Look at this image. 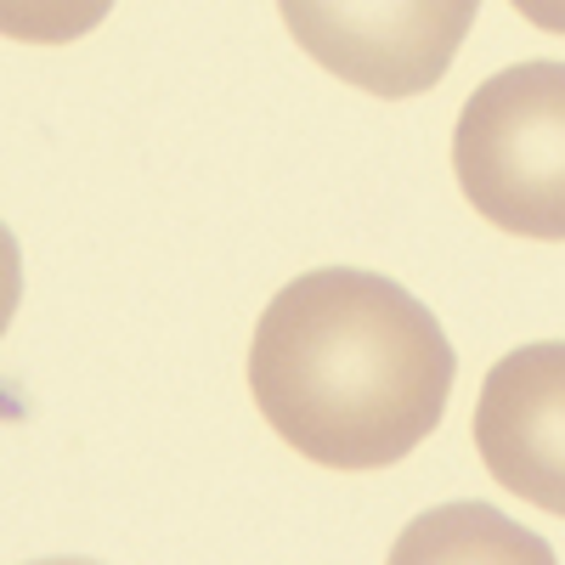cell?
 <instances>
[{"label":"cell","mask_w":565,"mask_h":565,"mask_svg":"<svg viewBox=\"0 0 565 565\" xmlns=\"http://www.w3.org/2000/svg\"><path fill=\"white\" fill-rule=\"evenodd\" d=\"M509 7L543 34H565V0H509Z\"/></svg>","instance_id":"cell-6"},{"label":"cell","mask_w":565,"mask_h":565,"mask_svg":"<svg viewBox=\"0 0 565 565\" xmlns=\"http://www.w3.org/2000/svg\"><path fill=\"white\" fill-rule=\"evenodd\" d=\"M458 356L430 306L356 266L295 277L249 340V396L300 458L385 469L447 413Z\"/></svg>","instance_id":"cell-1"},{"label":"cell","mask_w":565,"mask_h":565,"mask_svg":"<svg viewBox=\"0 0 565 565\" xmlns=\"http://www.w3.org/2000/svg\"><path fill=\"white\" fill-rule=\"evenodd\" d=\"M476 447L503 492L565 521V340L492 362L476 402Z\"/></svg>","instance_id":"cell-4"},{"label":"cell","mask_w":565,"mask_h":565,"mask_svg":"<svg viewBox=\"0 0 565 565\" xmlns=\"http://www.w3.org/2000/svg\"><path fill=\"white\" fill-rule=\"evenodd\" d=\"M452 170L498 232L565 244V63H514L469 90Z\"/></svg>","instance_id":"cell-2"},{"label":"cell","mask_w":565,"mask_h":565,"mask_svg":"<svg viewBox=\"0 0 565 565\" xmlns=\"http://www.w3.org/2000/svg\"><path fill=\"white\" fill-rule=\"evenodd\" d=\"M114 12V0H0V29L18 45H68Z\"/></svg>","instance_id":"cell-5"},{"label":"cell","mask_w":565,"mask_h":565,"mask_svg":"<svg viewBox=\"0 0 565 565\" xmlns=\"http://www.w3.org/2000/svg\"><path fill=\"white\" fill-rule=\"evenodd\" d=\"M277 12L317 68L402 103L441 85L481 0H277Z\"/></svg>","instance_id":"cell-3"}]
</instances>
